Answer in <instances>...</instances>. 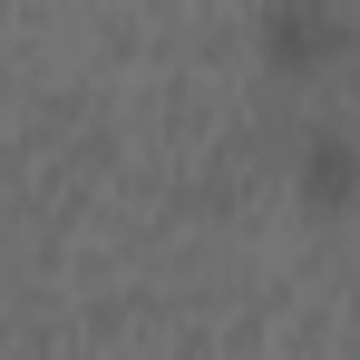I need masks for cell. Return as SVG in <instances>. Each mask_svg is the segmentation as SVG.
<instances>
[{
	"mask_svg": "<svg viewBox=\"0 0 360 360\" xmlns=\"http://www.w3.org/2000/svg\"><path fill=\"white\" fill-rule=\"evenodd\" d=\"M351 146H341V136H311V156H302V185H311V195H351Z\"/></svg>",
	"mask_w": 360,
	"mask_h": 360,
	"instance_id": "6da1fadb",
	"label": "cell"
},
{
	"mask_svg": "<svg viewBox=\"0 0 360 360\" xmlns=\"http://www.w3.org/2000/svg\"><path fill=\"white\" fill-rule=\"evenodd\" d=\"M331 39H341V30H331V20H292V10H283V20H273V49H283V59H321V49H331Z\"/></svg>",
	"mask_w": 360,
	"mask_h": 360,
	"instance_id": "7a4b0ae2",
	"label": "cell"
}]
</instances>
